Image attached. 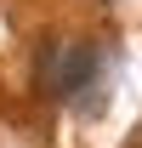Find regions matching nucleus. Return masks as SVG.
<instances>
[{
  "label": "nucleus",
  "instance_id": "obj_1",
  "mask_svg": "<svg viewBox=\"0 0 142 148\" xmlns=\"http://www.w3.org/2000/svg\"><path fill=\"white\" fill-rule=\"evenodd\" d=\"M34 86L40 97H57V103L91 91L97 86V46L91 40H46L34 57Z\"/></svg>",
  "mask_w": 142,
  "mask_h": 148
}]
</instances>
